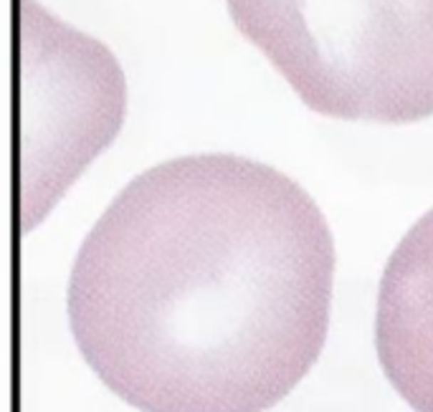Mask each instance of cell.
Returning a JSON list of instances; mask_svg holds the SVG:
<instances>
[{
  "mask_svg": "<svg viewBox=\"0 0 433 412\" xmlns=\"http://www.w3.org/2000/svg\"><path fill=\"white\" fill-rule=\"evenodd\" d=\"M335 243L294 180L239 154L137 175L84 238L68 327L142 412H264L327 342Z\"/></svg>",
  "mask_w": 433,
  "mask_h": 412,
  "instance_id": "6da1fadb",
  "label": "cell"
},
{
  "mask_svg": "<svg viewBox=\"0 0 433 412\" xmlns=\"http://www.w3.org/2000/svg\"><path fill=\"white\" fill-rule=\"evenodd\" d=\"M312 112L408 125L433 114V0H226Z\"/></svg>",
  "mask_w": 433,
  "mask_h": 412,
  "instance_id": "7a4b0ae2",
  "label": "cell"
},
{
  "mask_svg": "<svg viewBox=\"0 0 433 412\" xmlns=\"http://www.w3.org/2000/svg\"><path fill=\"white\" fill-rule=\"evenodd\" d=\"M23 231H33L125 119L112 53L23 0Z\"/></svg>",
  "mask_w": 433,
  "mask_h": 412,
  "instance_id": "3957f363",
  "label": "cell"
},
{
  "mask_svg": "<svg viewBox=\"0 0 433 412\" xmlns=\"http://www.w3.org/2000/svg\"><path fill=\"white\" fill-rule=\"evenodd\" d=\"M375 347L395 392L416 412H433V208L382 271Z\"/></svg>",
  "mask_w": 433,
  "mask_h": 412,
  "instance_id": "277c9868",
  "label": "cell"
}]
</instances>
